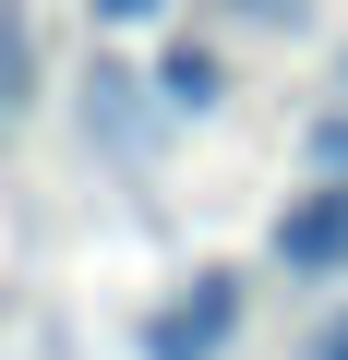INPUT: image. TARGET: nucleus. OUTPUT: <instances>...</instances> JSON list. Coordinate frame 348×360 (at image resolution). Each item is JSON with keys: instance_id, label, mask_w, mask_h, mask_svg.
Instances as JSON below:
<instances>
[{"instance_id": "1", "label": "nucleus", "mask_w": 348, "mask_h": 360, "mask_svg": "<svg viewBox=\"0 0 348 360\" xmlns=\"http://www.w3.org/2000/svg\"><path fill=\"white\" fill-rule=\"evenodd\" d=\"M228 324H240V288H228V276H193V300H168V312L144 324V360H217Z\"/></svg>"}, {"instance_id": "2", "label": "nucleus", "mask_w": 348, "mask_h": 360, "mask_svg": "<svg viewBox=\"0 0 348 360\" xmlns=\"http://www.w3.org/2000/svg\"><path fill=\"white\" fill-rule=\"evenodd\" d=\"M276 264H288V276H336V264H348V180L288 193V217H276Z\"/></svg>"}, {"instance_id": "3", "label": "nucleus", "mask_w": 348, "mask_h": 360, "mask_svg": "<svg viewBox=\"0 0 348 360\" xmlns=\"http://www.w3.org/2000/svg\"><path fill=\"white\" fill-rule=\"evenodd\" d=\"M156 96L205 120V108H217V60H205V49H168V60H156Z\"/></svg>"}, {"instance_id": "4", "label": "nucleus", "mask_w": 348, "mask_h": 360, "mask_svg": "<svg viewBox=\"0 0 348 360\" xmlns=\"http://www.w3.org/2000/svg\"><path fill=\"white\" fill-rule=\"evenodd\" d=\"M312 156H324V168L348 180V120H324V132H312Z\"/></svg>"}, {"instance_id": "5", "label": "nucleus", "mask_w": 348, "mask_h": 360, "mask_svg": "<svg viewBox=\"0 0 348 360\" xmlns=\"http://www.w3.org/2000/svg\"><path fill=\"white\" fill-rule=\"evenodd\" d=\"M312 360H348V312H336V324H324V336H312Z\"/></svg>"}, {"instance_id": "6", "label": "nucleus", "mask_w": 348, "mask_h": 360, "mask_svg": "<svg viewBox=\"0 0 348 360\" xmlns=\"http://www.w3.org/2000/svg\"><path fill=\"white\" fill-rule=\"evenodd\" d=\"M96 13H108V25H144V13H156V0H96Z\"/></svg>"}]
</instances>
